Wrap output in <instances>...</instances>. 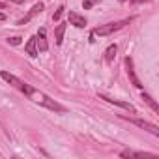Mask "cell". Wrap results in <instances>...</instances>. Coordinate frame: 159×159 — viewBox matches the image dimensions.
Wrapping results in <instances>:
<instances>
[{
	"mask_svg": "<svg viewBox=\"0 0 159 159\" xmlns=\"http://www.w3.org/2000/svg\"><path fill=\"white\" fill-rule=\"evenodd\" d=\"M25 51H26V54L28 56H32V58H36L38 56V45H36V36L34 38H30L28 41H26V45H25Z\"/></svg>",
	"mask_w": 159,
	"mask_h": 159,
	"instance_id": "cell-10",
	"label": "cell"
},
{
	"mask_svg": "<svg viewBox=\"0 0 159 159\" xmlns=\"http://www.w3.org/2000/svg\"><path fill=\"white\" fill-rule=\"evenodd\" d=\"M64 32H66V25H64V23H60V25L56 26V30H54L56 45H62V41H64Z\"/></svg>",
	"mask_w": 159,
	"mask_h": 159,
	"instance_id": "cell-12",
	"label": "cell"
},
{
	"mask_svg": "<svg viewBox=\"0 0 159 159\" xmlns=\"http://www.w3.org/2000/svg\"><path fill=\"white\" fill-rule=\"evenodd\" d=\"M120 2H127V0H120Z\"/></svg>",
	"mask_w": 159,
	"mask_h": 159,
	"instance_id": "cell-20",
	"label": "cell"
},
{
	"mask_svg": "<svg viewBox=\"0 0 159 159\" xmlns=\"http://www.w3.org/2000/svg\"><path fill=\"white\" fill-rule=\"evenodd\" d=\"M92 6H94L92 0H84V2H83V8H92Z\"/></svg>",
	"mask_w": 159,
	"mask_h": 159,
	"instance_id": "cell-16",
	"label": "cell"
},
{
	"mask_svg": "<svg viewBox=\"0 0 159 159\" xmlns=\"http://www.w3.org/2000/svg\"><path fill=\"white\" fill-rule=\"evenodd\" d=\"M125 67H127V75H129V79H131V83L137 86V88H142V84H140V81H139V77H137V73H135V67H133V60L127 56L125 58Z\"/></svg>",
	"mask_w": 159,
	"mask_h": 159,
	"instance_id": "cell-8",
	"label": "cell"
},
{
	"mask_svg": "<svg viewBox=\"0 0 159 159\" xmlns=\"http://www.w3.org/2000/svg\"><path fill=\"white\" fill-rule=\"evenodd\" d=\"M8 43H11V45H19V43H21V38H17V36L8 38Z\"/></svg>",
	"mask_w": 159,
	"mask_h": 159,
	"instance_id": "cell-15",
	"label": "cell"
},
{
	"mask_svg": "<svg viewBox=\"0 0 159 159\" xmlns=\"http://www.w3.org/2000/svg\"><path fill=\"white\" fill-rule=\"evenodd\" d=\"M129 122H131V124H135V125H139V127H142L144 131H150L152 135L159 137V127H157L155 124H150V122H146V120H139V118H131Z\"/></svg>",
	"mask_w": 159,
	"mask_h": 159,
	"instance_id": "cell-3",
	"label": "cell"
},
{
	"mask_svg": "<svg viewBox=\"0 0 159 159\" xmlns=\"http://www.w3.org/2000/svg\"><path fill=\"white\" fill-rule=\"evenodd\" d=\"M8 2H15V4H23L25 0H8Z\"/></svg>",
	"mask_w": 159,
	"mask_h": 159,
	"instance_id": "cell-18",
	"label": "cell"
},
{
	"mask_svg": "<svg viewBox=\"0 0 159 159\" xmlns=\"http://www.w3.org/2000/svg\"><path fill=\"white\" fill-rule=\"evenodd\" d=\"M0 8H4V4H0Z\"/></svg>",
	"mask_w": 159,
	"mask_h": 159,
	"instance_id": "cell-21",
	"label": "cell"
},
{
	"mask_svg": "<svg viewBox=\"0 0 159 159\" xmlns=\"http://www.w3.org/2000/svg\"><path fill=\"white\" fill-rule=\"evenodd\" d=\"M21 92H23L25 96H28V99H32L34 103H38V105H41V107H47V109H51V111H54V112H66V107H64V105H60L58 101H54L52 98H49L47 94L39 92L38 88H34V86H30V84H26V83H23Z\"/></svg>",
	"mask_w": 159,
	"mask_h": 159,
	"instance_id": "cell-1",
	"label": "cell"
},
{
	"mask_svg": "<svg viewBox=\"0 0 159 159\" xmlns=\"http://www.w3.org/2000/svg\"><path fill=\"white\" fill-rule=\"evenodd\" d=\"M0 77L4 79V81L8 83V84H11L13 88H17V90H21V86H23V81L19 77H15L13 73H10V71H0Z\"/></svg>",
	"mask_w": 159,
	"mask_h": 159,
	"instance_id": "cell-5",
	"label": "cell"
},
{
	"mask_svg": "<svg viewBox=\"0 0 159 159\" xmlns=\"http://www.w3.org/2000/svg\"><path fill=\"white\" fill-rule=\"evenodd\" d=\"M4 19H6V15H4V13H0V21H4Z\"/></svg>",
	"mask_w": 159,
	"mask_h": 159,
	"instance_id": "cell-19",
	"label": "cell"
},
{
	"mask_svg": "<svg viewBox=\"0 0 159 159\" xmlns=\"http://www.w3.org/2000/svg\"><path fill=\"white\" fill-rule=\"evenodd\" d=\"M99 99H105L107 103H112V105H118V107H122V109H125V111H129V112H135V107H133L131 103H127V101L114 99V98H109V96H103V94H99Z\"/></svg>",
	"mask_w": 159,
	"mask_h": 159,
	"instance_id": "cell-6",
	"label": "cell"
},
{
	"mask_svg": "<svg viewBox=\"0 0 159 159\" xmlns=\"http://www.w3.org/2000/svg\"><path fill=\"white\" fill-rule=\"evenodd\" d=\"M67 19H69V23H71L73 26H77V28H84V26H86V19H84L83 15L75 13V11H69V13H67Z\"/></svg>",
	"mask_w": 159,
	"mask_h": 159,
	"instance_id": "cell-9",
	"label": "cell"
},
{
	"mask_svg": "<svg viewBox=\"0 0 159 159\" xmlns=\"http://www.w3.org/2000/svg\"><path fill=\"white\" fill-rule=\"evenodd\" d=\"M135 4H142V2H152V0H133Z\"/></svg>",
	"mask_w": 159,
	"mask_h": 159,
	"instance_id": "cell-17",
	"label": "cell"
},
{
	"mask_svg": "<svg viewBox=\"0 0 159 159\" xmlns=\"http://www.w3.org/2000/svg\"><path fill=\"white\" fill-rule=\"evenodd\" d=\"M142 99H144V101L150 105V109H152L153 112H159V105L153 101V98H152V96H148V94H144V92H142Z\"/></svg>",
	"mask_w": 159,
	"mask_h": 159,
	"instance_id": "cell-13",
	"label": "cell"
},
{
	"mask_svg": "<svg viewBox=\"0 0 159 159\" xmlns=\"http://www.w3.org/2000/svg\"><path fill=\"white\" fill-rule=\"evenodd\" d=\"M133 19H124V21H116V23H107V25H99L98 28H94L92 36H111L114 32H118L120 28H124L125 25H129Z\"/></svg>",
	"mask_w": 159,
	"mask_h": 159,
	"instance_id": "cell-2",
	"label": "cell"
},
{
	"mask_svg": "<svg viewBox=\"0 0 159 159\" xmlns=\"http://www.w3.org/2000/svg\"><path fill=\"white\" fill-rule=\"evenodd\" d=\"M36 45H38V51L45 52L49 49V43H47V30L45 28H39L38 36H36Z\"/></svg>",
	"mask_w": 159,
	"mask_h": 159,
	"instance_id": "cell-7",
	"label": "cell"
},
{
	"mask_svg": "<svg viewBox=\"0 0 159 159\" xmlns=\"http://www.w3.org/2000/svg\"><path fill=\"white\" fill-rule=\"evenodd\" d=\"M43 8H45V6H43L41 2L34 4V6H32V10H30V11H28V13H26L23 19H19V21H17V25H26V23H28V21H32V19H34L38 13H41V11H43Z\"/></svg>",
	"mask_w": 159,
	"mask_h": 159,
	"instance_id": "cell-4",
	"label": "cell"
},
{
	"mask_svg": "<svg viewBox=\"0 0 159 159\" xmlns=\"http://www.w3.org/2000/svg\"><path fill=\"white\" fill-rule=\"evenodd\" d=\"M116 52H118V47H116V45H109L107 51H105V62H107V64H112Z\"/></svg>",
	"mask_w": 159,
	"mask_h": 159,
	"instance_id": "cell-11",
	"label": "cell"
},
{
	"mask_svg": "<svg viewBox=\"0 0 159 159\" xmlns=\"http://www.w3.org/2000/svg\"><path fill=\"white\" fill-rule=\"evenodd\" d=\"M64 10H66V8H64V6H60V8L56 10V13H54V17H52V19H54V21H60V17L64 15Z\"/></svg>",
	"mask_w": 159,
	"mask_h": 159,
	"instance_id": "cell-14",
	"label": "cell"
}]
</instances>
